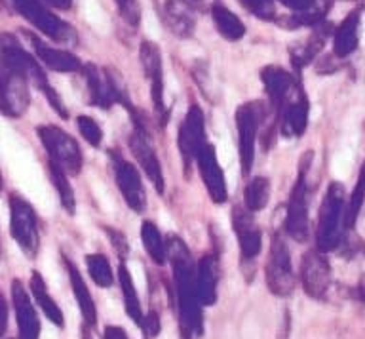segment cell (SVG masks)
Wrapping results in <instances>:
<instances>
[{"mask_svg":"<svg viewBox=\"0 0 365 339\" xmlns=\"http://www.w3.org/2000/svg\"><path fill=\"white\" fill-rule=\"evenodd\" d=\"M211 18H213L219 35L225 36L227 41H240L245 35L244 21L236 14L230 12L227 6H222L221 2H215L211 6Z\"/></svg>","mask_w":365,"mask_h":339,"instance_id":"83f0119b","label":"cell"},{"mask_svg":"<svg viewBox=\"0 0 365 339\" xmlns=\"http://www.w3.org/2000/svg\"><path fill=\"white\" fill-rule=\"evenodd\" d=\"M116 6H118L122 18L128 21L130 25H139V19H141V12H139V4L137 0H114Z\"/></svg>","mask_w":365,"mask_h":339,"instance_id":"8d00e7d4","label":"cell"},{"mask_svg":"<svg viewBox=\"0 0 365 339\" xmlns=\"http://www.w3.org/2000/svg\"><path fill=\"white\" fill-rule=\"evenodd\" d=\"M76 124H78V130L80 133H82V138H84L91 147H99V145H101L103 130L91 116H78V118H76Z\"/></svg>","mask_w":365,"mask_h":339,"instance_id":"e575fe53","label":"cell"},{"mask_svg":"<svg viewBox=\"0 0 365 339\" xmlns=\"http://www.w3.org/2000/svg\"><path fill=\"white\" fill-rule=\"evenodd\" d=\"M40 141L44 145V149L50 155V161H53L57 166H61L68 176H78L82 170V151L78 143L68 136L65 130L51 124L36 128Z\"/></svg>","mask_w":365,"mask_h":339,"instance_id":"5b68a950","label":"cell"},{"mask_svg":"<svg viewBox=\"0 0 365 339\" xmlns=\"http://www.w3.org/2000/svg\"><path fill=\"white\" fill-rule=\"evenodd\" d=\"M6 324H8V305H6L4 295L0 293V333H4Z\"/></svg>","mask_w":365,"mask_h":339,"instance_id":"b9f144b4","label":"cell"},{"mask_svg":"<svg viewBox=\"0 0 365 339\" xmlns=\"http://www.w3.org/2000/svg\"><path fill=\"white\" fill-rule=\"evenodd\" d=\"M344 216H346L344 213V187L333 181L319 208L318 235H316L319 252H331L341 244L342 227H346Z\"/></svg>","mask_w":365,"mask_h":339,"instance_id":"3957f363","label":"cell"},{"mask_svg":"<svg viewBox=\"0 0 365 339\" xmlns=\"http://www.w3.org/2000/svg\"><path fill=\"white\" fill-rule=\"evenodd\" d=\"M0 335H2V333H0Z\"/></svg>","mask_w":365,"mask_h":339,"instance_id":"7dc6e473","label":"cell"},{"mask_svg":"<svg viewBox=\"0 0 365 339\" xmlns=\"http://www.w3.org/2000/svg\"><path fill=\"white\" fill-rule=\"evenodd\" d=\"M177 143H179V151H181L185 170H188L190 164L196 161L200 149L207 143L205 141L204 113H202L198 105H190V109H188L181 128H179Z\"/></svg>","mask_w":365,"mask_h":339,"instance_id":"7c38bea8","label":"cell"},{"mask_svg":"<svg viewBox=\"0 0 365 339\" xmlns=\"http://www.w3.org/2000/svg\"><path fill=\"white\" fill-rule=\"evenodd\" d=\"M31 42H33V48L38 59L46 67H50L51 71H57V73H76V71H82V61H80L74 54L67 52V50H59V48L48 46L44 42L40 41L36 35H29Z\"/></svg>","mask_w":365,"mask_h":339,"instance_id":"ffe728a7","label":"cell"},{"mask_svg":"<svg viewBox=\"0 0 365 339\" xmlns=\"http://www.w3.org/2000/svg\"><path fill=\"white\" fill-rule=\"evenodd\" d=\"M139 58H141V65L145 75L150 81V96H153L154 111L158 115V121L162 124L168 122L170 111L164 103V76H162V54H160L158 46L150 41H143L141 48H139Z\"/></svg>","mask_w":365,"mask_h":339,"instance_id":"8fae6325","label":"cell"},{"mask_svg":"<svg viewBox=\"0 0 365 339\" xmlns=\"http://www.w3.org/2000/svg\"><path fill=\"white\" fill-rule=\"evenodd\" d=\"M82 75L88 84V92H90V101L101 109H108L114 103L110 86H108L107 75L105 71H99V67L93 64H86L82 67Z\"/></svg>","mask_w":365,"mask_h":339,"instance_id":"484cf974","label":"cell"},{"mask_svg":"<svg viewBox=\"0 0 365 339\" xmlns=\"http://www.w3.org/2000/svg\"><path fill=\"white\" fill-rule=\"evenodd\" d=\"M365 198V162L361 170H359L358 181H356V187H354L352 195H350V202H348V210L346 216H344V225L346 229H352L356 219H358V213L361 210V204H364Z\"/></svg>","mask_w":365,"mask_h":339,"instance_id":"836d02e7","label":"cell"},{"mask_svg":"<svg viewBox=\"0 0 365 339\" xmlns=\"http://www.w3.org/2000/svg\"><path fill=\"white\" fill-rule=\"evenodd\" d=\"M261 81L264 84L268 99H270V107L278 113L279 107L284 105V101L291 93L293 86H295L293 76L285 69H282V67L268 65V67L261 71Z\"/></svg>","mask_w":365,"mask_h":339,"instance_id":"44dd1931","label":"cell"},{"mask_svg":"<svg viewBox=\"0 0 365 339\" xmlns=\"http://www.w3.org/2000/svg\"><path fill=\"white\" fill-rule=\"evenodd\" d=\"M240 4L257 16L259 19L264 21H272L276 18V6H274V0H240Z\"/></svg>","mask_w":365,"mask_h":339,"instance_id":"d590c367","label":"cell"},{"mask_svg":"<svg viewBox=\"0 0 365 339\" xmlns=\"http://www.w3.org/2000/svg\"><path fill=\"white\" fill-rule=\"evenodd\" d=\"M88 328H90L88 324L82 328V339H93V338H91V333H90V330H88Z\"/></svg>","mask_w":365,"mask_h":339,"instance_id":"ee69618b","label":"cell"},{"mask_svg":"<svg viewBox=\"0 0 365 339\" xmlns=\"http://www.w3.org/2000/svg\"><path fill=\"white\" fill-rule=\"evenodd\" d=\"M10 229L14 241L29 258L38 252V221L34 208L19 195H10Z\"/></svg>","mask_w":365,"mask_h":339,"instance_id":"ba28073f","label":"cell"},{"mask_svg":"<svg viewBox=\"0 0 365 339\" xmlns=\"http://www.w3.org/2000/svg\"><path fill=\"white\" fill-rule=\"evenodd\" d=\"M0 191H2V173H0Z\"/></svg>","mask_w":365,"mask_h":339,"instance_id":"bcb514c9","label":"cell"},{"mask_svg":"<svg viewBox=\"0 0 365 339\" xmlns=\"http://www.w3.org/2000/svg\"><path fill=\"white\" fill-rule=\"evenodd\" d=\"M42 2L57 8V10H68V8L73 6V0H42Z\"/></svg>","mask_w":365,"mask_h":339,"instance_id":"7bdbcfd3","label":"cell"},{"mask_svg":"<svg viewBox=\"0 0 365 339\" xmlns=\"http://www.w3.org/2000/svg\"><path fill=\"white\" fill-rule=\"evenodd\" d=\"M359 41V10H354L342 19L333 36V52L336 58H348L358 48Z\"/></svg>","mask_w":365,"mask_h":339,"instance_id":"d4e9b609","label":"cell"},{"mask_svg":"<svg viewBox=\"0 0 365 339\" xmlns=\"http://www.w3.org/2000/svg\"><path fill=\"white\" fill-rule=\"evenodd\" d=\"M264 280H267L268 290L279 298H287L295 290V275L291 267L289 248L278 233L272 236V242H270V252H268V261L264 267Z\"/></svg>","mask_w":365,"mask_h":339,"instance_id":"52a82bcc","label":"cell"},{"mask_svg":"<svg viewBox=\"0 0 365 339\" xmlns=\"http://www.w3.org/2000/svg\"><path fill=\"white\" fill-rule=\"evenodd\" d=\"M358 292H359V295H361V299H364V301H365V278H364V280H361V284H359Z\"/></svg>","mask_w":365,"mask_h":339,"instance_id":"f6af8a7d","label":"cell"},{"mask_svg":"<svg viewBox=\"0 0 365 339\" xmlns=\"http://www.w3.org/2000/svg\"><path fill=\"white\" fill-rule=\"evenodd\" d=\"M270 201V181L267 178H253L245 185L244 206L250 212H261Z\"/></svg>","mask_w":365,"mask_h":339,"instance_id":"4dcf8cb0","label":"cell"},{"mask_svg":"<svg viewBox=\"0 0 365 339\" xmlns=\"http://www.w3.org/2000/svg\"><path fill=\"white\" fill-rule=\"evenodd\" d=\"M86 265H88V273H90L91 280L96 282L97 286H113V269H110V263H108V259L105 255H101V253H91V255L86 258Z\"/></svg>","mask_w":365,"mask_h":339,"instance_id":"d6a6232c","label":"cell"},{"mask_svg":"<svg viewBox=\"0 0 365 339\" xmlns=\"http://www.w3.org/2000/svg\"><path fill=\"white\" fill-rule=\"evenodd\" d=\"M107 233L108 236H110V241L114 242V248L118 250V253L124 258L125 253H128V242H125L124 235H120L118 231H113V229H108L107 227Z\"/></svg>","mask_w":365,"mask_h":339,"instance_id":"ab89813d","label":"cell"},{"mask_svg":"<svg viewBox=\"0 0 365 339\" xmlns=\"http://www.w3.org/2000/svg\"><path fill=\"white\" fill-rule=\"evenodd\" d=\"M168 258L173 269L179 309V332L181 339H196L204 333L202 303L196 288V267L187 244L175 235L168 236Z\"/></svg>","mask_w":365,"mask_h":339,"instance_id":"6da1fadb","label":"cell"},{"mask_svg":"<svg viewBox=\"0 0 365 339\" xmlns=\"http://www.w3.org/2000/svg\"><path fill=\"white\" fill-rule=\"evenodd\" d=\"M0 64L8 65L11 69H16L17 73H21L29 82H33L34 86L42 90L50 105L56 109V113L61 118H67L68 113L63 105L61 98L57 96V92L50 86L48 82V76L42 71V67L38 65V61L31 56V54L25 50V48L19 44L16 36L10 35V33H2L0 35Z\"/></svg>","mask_w":365,"mask_h":339,"instance_id":"7a4b0ae2","label":"cell"},{"mask_svg":"<svg viewBox=\"0 0 365 339\" xmlns=\"http://www.w3.org/2000/svg\"><path fill=\"white\" fill-rule=\"evenodd\" d=\"M31 292H33L36 303L40 305V309L44 310V315L48 316V320L59 328L65 326V318H63L61 309L56 303V299L51 298L50 292H48L44 278L40 276L38 270H33V275H31Z\"/></svg>","mask_w":365,"mask_h":339,"instance_id":"4316f807","label":"cell"},{"mask_svg":"<svg viewBox=\"0 0 365 339\" xmlns=\"http://www.w3.org/2000/svg\"><path fill=\"white\" fill-rule=\"evenodd\" d=\"M118 282H120V288H122V295H124L125 315L130 316L137 326L143 328V324H145V315H143L141 301H139V295H137V290H135V284H133V278H131V273L128 270V267H125L124 263L118 265Z\"/></svg>","mask_w":365,"mask_h":339,"instance_id":"f1b7e54d","label":"cell"},{"mask_svg":"<svg viewBox=\"0 0 365 339\" xmlns=\"http://www.w3.org/2000/svg\"><path fill=\"white\" fill-rule=\"evenodd\" d=\"M217 282H219V259L213 253H207L196 265L198 299L205 307H211L217 301Z\"/></svg>","mask_w":365,"mask_h":339,"instance_id":"7402d4cb","label":"cell"},{"mask_svg":"<svg viewBox=\"0 0 365 339\" xmlns=\"http://www.w3.org/2000/svg\"><path fill=\"white\" fill-rule=\"evenodd\" d=\"M31 103L29 81L21 73L0 64V111L6 116L17 118L27 111Z\"/></svg>","mask_w":365,"mask_h":339,"instance_id":"9c48e42d","label":"cell"},{"mask_svg":"<svg viewBox=\"0 0 365 339\" xmlns=\"http://www.w3.org/2000/svg\"><path fill=\"white\" fill-rule=\"evenodd\" d=\"M164 14L165 24L173 35L181 36V39L192 36L194 27H196V16L187 0H165Z\"/></svg>","mask_w":365,"mask_h":339,"instance_id":"603a6c76","label":"cell"},{"mask_svg":"<svg viewBox=\"0 0 365 339\" xmlns=\"http://www.w3.org/2000/svg\"><path fill=\"white\" fill-rule=\"evenodd\" d=\"M285 8H289L293 10L295 14H304V12H310L314 8H318L322 2L325 0H279Z\"/></svg>","mask_w":365,"mask_h":339,"instance_id":"74e56055","label":"cell"},{"mask_svg":"<svg viewBox=\"0 0 365 339\" xmlns=\"http://www.w3.org/2000/svg\"><path fill=\"white\" fill-rule=\"evenodd\" d=\"M103 339H128V335L120 326H107L103 332Z\"/></svg>","mask_w":365,"mask_h":339,"instance_id":"60d3db41","label":"cell"},{"mask_svg":"<svg viewBox=\"0 0 365 339\" xmlns=\"http://www.w3.org/2000/svg\"><path fill=\"white\" fill-rule=\"evenodd\" d=\"M63 263H65V269L68 273V280H71V288H73L74 298L78 301L80 313L84 316V322L88 326H96L97 322V309L96 303H93V298H91L90 290L86 286L84 278L80 275V270L76 269V265L73 261H68L67 258H63Z\"/></svg>","mask_w":365,"mask_h":339,"instance_id":"cb8c5ba5","label":"cell"},{"mask_svg":"<svg viewBox=\"0 0 365 339\" xmlns=\"http://www.w3.org/2000/svg\"><path fill=\"white\" fill-rule=\"evenodd\" d=\"M308 113H310V107H308V99L302 88L299 86V90H291L278 111L279 132L284 133L285 138L302 136L308 126Z\"/></svg>","mask_w":365,"mask_h":339,"instance_id":"2e32d148","label":"cell"},{"mask_svg":"<svg viewBox=\"0 0 365 339\" xmlns=\"http://www.w3.org/2000/svg\"><path fill=\"white\" fill-rule=\"evenodd\" d=\"M285 231L297 242L308 238V201H307V161H302L299 178H297L285 216Z\"/></svg>","mask_w":365,"mask_h":339,"instance_id":"30bf717a","label":"cell"},{"mask_svg":"<svg viewBox=\"0 0 365 339\" xmlns=\"http://www.w3.org/2000/svg\"><path fill=\"white\" fill-rule=\"evenodd\" d=\"M301 282L307 295L322 299L331 286V265L324 252L310 250L304 253L301 263Z\"/></svg>","mask_w":365,"mask_h":339,"instance_id":"4fadbf2b","label":"cell"},{"mask_svg":"<svg viewBox=\"0 0 365 339\" xmlns=\"http://www.w3.org/2000/svg\"><path fill=\"white\" fill-rule=\"evenodd\" d=\"M4 2L51 41L74 42L76 39L73 27L53 16L44 4H40L38 0H4Z\"/></svg>","mask_w":365,"mask_h":339,"instance_id":"277c9868","label":"cell"},{"mask_svg":"<svg viewBox=\"0 0 365 339\" xmlns=\"http://www.w3.org/2000/svg\"><path fill=\"white\" fill-rule=\"evenodd\" d=\"M251 213L253 212H250L245 206L232 208V227L238 236L244 259H255L262 250V235Z\"/></svg>","mask_w":365,"mask_h":339,"instance_id":"ac0fdd59","label":"cell"},{"mask_svg":"<svg viewBox=\"0 0 365 339\" xmlns=\"http://www.w3.org/2000/svg\"><path fill=\"white\" fill-rule=\"evenodd\" d=\"M48 168H50L51 183H53V187L57 189V195H59V201H61L63 208L73 216L74 210H76V198H74L73 187L68 183L67 172H65L61 166H57L53 161L48 162Z\"/></svg>","mask_w":365,"mask_h":339,"instance_id":"1f68e13d","label":"cell"},{"mask_svg":"<svg viewBox=\"0 0 365 339\" xmlns=\"http://www.w3.org/2000/svg\"><path fill=\"white\" fill-rule=\"evenodd\" d=\"M114 178L118 183V189L124 196L125 204L137 213L145 212L147 208V193L143 187L141 176L133 164H130L118 155H114Z\"/></svg>","mask_w":365,"mask_h":339,"instance_id":"9a60e30c","label":"cell"},{"mask_svg":"<svg viewBox=\"0 0 365 339\" xmlns=\"http://www.w3.org/2000/svg\"><path fill=\"white\" fill-rule=\"evenodd\" d=\"M196 164H198L200 176L204 181L205 189L210 193L211 201L215 204H222L227 202L228 191H227V181H225V173H222L219 162H217L215 147L210 143H205L200 149L198 156H196Z\"/></svg>","mask_w":365,"mask_h":339,"instance_id":"e0dca14e","label":"cell"},{"mask_svg":"<svg viewBox=\"0 0 365 339\" xmlns=\"http://www.w3.org/2000/svg\"><path fill=\"white\" fill-rule=\"evenodd\" d=\"M128 143H130V149L135 156V161L143 168V172L147 173V178L154 185V189L158 193H164V173H162V166H160L153 141L148 138L147 128L133 126V132H131Z\"/></svg>","mask_w":365,"mask_h":339,"instance_id":"5bb4252c","label":"cell"},{"mask_svg":"<svg viewBox=\"0 0 365 339\" xmlns=\"http://www.w3.org/2000/svg\"><path fill=\"white\" fill-rule=\"evenodd\" d=\"M141 241L154 263L164 265L165 259H168V244L164 242V236L160 235L158 227L153 221H145L141 225Z\"/></svg>","mask_w":365,"mask_h":339,"instance_id":"f546056e","label":"cell"},{"mask_svg":"<svg viewBox=\"0 0 365 339\" xmlns=\"http://www.w3.org/2000/svg\"><path fill=\"white\" fill-rule=\"evenodd\" d=\"M141 330L147 333L150 339L158 335L160 330H162V324H160V316L156 310H148V315L145 316V324H143Z\"/></svg>","mask_w":365,"mask_h":339,"instance_id":"f35d334b","label":"cell"},{"mask_svg":"<svg viewBox=\"0 0 365 339\" xmlns=\"http://www.w3.org/2000/svg\"><path fill=\"white\" fill-rule=\"evenodd\" d=\"M11 301H14V309H16L19 339H38V316H36V310L31 303L27 290L23 288L21 280L11 282Z\"/></svg>","mask_w":365,"mask_h":339,"instance_id":"d6986e66","label":"cell"},{"mask_svg":"<svg viewBox=\"0 0 365 339\" xmlns=\"http://www.w3.org/2000/svg\"><path fill=\"white\" fill-rule=\"evenodd\" d=\"M264 107L261 101H250L240 105L236 109V128H238V149H240V166L242 176L247 178L255 161V141L259 126H261Z\"/></svg>","mask_w":365,"mask_h":339,"instance_id":"8992f818","label":"cell"}]
</instances>
